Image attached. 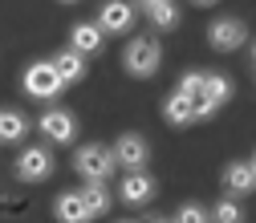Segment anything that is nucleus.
Masks as SVG:
<instances>
[{
    "label": "nucleus",
    "mask_w": 256,
    "mask_h": 223,
    "mask_svg": "<svg viewBox=\"0 0 256 223\" xmlns=\"http://www.w3.org/2000/svg\"><path fill=\"white\" fill-rule=\"evenodd\" d=\"M158 61H163V49H158L154 37H138V41L126 45V53H122V65H126L130 77H154L158 73Z\"/></svg>",
    "instance_id": "f257e3e1"
},
{
    "label": "nucleus",
    "mask_w": 256,
    "mask_h": 223,
    "mask_svg": "<svg viewBox=\"0 0 256 223\" xmlns=\"http://www.w3.org/2000/svg\"><path fill=\"white\" fill-rule=\"evenodd\" d=\"M74 167H78V175H82L86 183H106V179L114 175V154H110L106 146H98V142H90V146L78 150Z\"/></svg>",
    "instance_id": "f03ea898"
},
{
    "label": "nucleus",
    "mask_w": 256,
    "mask_h": 223,
    "mask_svg": "<svg viewBox=\"0 0 256 223\" xmlns=\"http://www.w3.org/2000/svg\"><path fill=\"white\" fill-rule=\"evenodd\" d=\"M20 85H24V93H28V98H37V102H53L57 93L66 89V85L57 81V73H53V65H49V61H33V65L24 69Z\"/></svg>",
    "instance_id": "7ed1b4c3"
},
{
    "label": "nucleus",
    "mask_w": 256,
    "mask_h": 223,
    "mask_svg": "<svg viewBox=\"0 0 256 223\" xmlns=\"http://www.w3.org/2000/svg\"><path fill=\"white\" fill-rule=\"evenodd\" d=\"M248 41V28H244V20H236V16H220V20H212V28H208V45L216 49V53H232V49H240Z\"/></svg>",
    "instance_id": "20e7f679"
},
{
    "label": "nucleus",
    "mask_w": 256,
    "mask_h": 223,
    "mask_svg": "<svg viewBox=\"0 0 256 223\" xmlns=\"http://www.w3.org/2000/svg\"><path fill=\"white\" fill-rule=\"evenodd\" d=\"M228 98H232V81L224 73H204V93L196 102V118H212Z\"/></svg>",
    "instance_id": "39448f33"
},
{
    "label": "nucleus",
    "mask_w": 256,
    "mask_h": 223,
    "mask_svg": "<svg viewBox=\"0 0 256 223\" xmlns=\"http://www.w3.org/2000/svg\"><path fill=\"white\" fill-rule=\"evenodd\" d=\"M16 179L20 183H41V179H49L53 175V154L45 150V146H28L20 158H16Z\"/></svg>",
    "instance_id": "423d86ee"
},
{
    "label": "nucleus",
    "mask_w": 256,
    "mask_h": 223,
    "mask_svg": "<svg viewBox=\"0 0 256 223\" xmlns=\"http://www.w3.org/2000/svg\"><path fill=\"white\" fill-rule=\"evenodd\" d=\"M94 24H98L102 33H130L134 28V4L130 0H106Z\"/></svg>",
    "instance_id": "0eeeda50"
},
{
    "label": "nucleus",
    "mask_w": 256,
    "mask_h": 223,
    "mask_svg": "<svg viewBox=\"0 0 256 223\" xmlns=\"http://www.w3.org/2000/svg\"><path fill=\"white\" fill-rule=\"evenodd\" d=\"M41 134L49 138V142H61V146H66V142H74L78 138V118L70 114V110H45L41 114Z\"/></svg>",
    "instance_id": "6e6552de"
},
{
    "label": "nucleus",
    "mask_w": 256,
    "mask_h": 223,
    "mask_svg": "<svg viewBox=\"0 0 256 223\" xmlns=\"http://www.w3.org/2000/svg\"><path fill=\"white\" fill-rule=\"evenodd\" d=\"M114 167H126V171H142L146 167V138H138V134H122L118 142H114Z\"/></svg>",
    "instance_id": "1a4fd4ad"
},
{
    "label": "nucleus",
    "mask_w": 256,
    "mask_h": 223,
    "mask_svg": "<svg viewBox=\"0 0 256 223\" xmlns=\"http://www.w3.org/2000/svg\"><path fill=\"white\" fill-rule=\"evenodd\" d=\"M49 65H53V73H57L61 85H74V81L86 77V57L78 49H61L57 57H49Z\"/></svg>",
    "instance_id": "9d476101"
},
{
    "label": "nucleus",
    "mask_w": 256,
    "mask_h": 223,
    "mask_svg": "<svg viewBox=\"0 0 256 223\" xmlns=\"http://www.w3.org/2000/svg\"><path fill=\"white\" fill-rule=\"evenodd\" d=\"M154 199V179L146 171H130L122 179V203H130V207H142Z\"/></svg>",
    "instance_id": "9b49d317"
},
{
    "label": "nucleus",
    "mask_w": 256,
    "mask_h": 223,
    "mask_svg": "<svg viewBox=\"0 0 256 223\" xmlns=\"http://www.w3.org/2000/svg\"><path fill=\"white\" fill-rule=\"evenodd\" d=\"M102 41H106V33L94 20H82V24H74L70 28V49H78L82 57H90V53H98L102 49Z\"/></svg>",
    "instance_id": "f8f14e48"
},
{
    "label": "nucleus",
    "mask_w": 256,
    "mask_h": 223,
    "mask_svg": "<svg viewBox=\"0 0 256 223\" xmlns=\"http://www.w3.org/2000/svg\"><path fill=\"white\" fill-rule=\"evenodd\" d=\"M53 215H57L61 223H90V219H94V215L86 211V203H82L78 191H61L57 203H53Z\"/></svg>",
    "instance_id": "ddd939ff"
},
{
    "label": "nucleus",
    "mask_w": 256,
    "mask_h": 223,
    "mask_svg": "<svg viewBox=\"0 0 256 223\" xmlns=\"http://www.w3.org/2000/svg\"><path fill=\"white\" fill-rule=\"evenodd\" d=\"M224 187H228V195H252L256 191V171H252L248 158L244 163H232L228 171H224Z\"/></svg>",
    "instance_id": "4468645a"
},
{
    "label": "nucleus",
    "mask_w": 256,
    "mask_h": 223,
    "mask_svg": "<svg viewBox=\"0 0 256 223\" xmlns=\"http://www.w3.org/2000/svg\"><path fill=\"white\" fill-rule=\"evenodd\" d=\"M138 8L150 16L154 28H175V24H179V8H175V0H138Z\"/></svg>",
    "instance_id": "2eb2a0df"
},
{
    "label": "nucleus",
    "mask_w": 256,
    "mask_h": 223,
    "mask_svg": "<svg viewBox=\"0 0 256 223\" xmlns=\"http://www.w3.org/2000/svg\"><path fill=\"white\" fill-rule=\"evenodd\" d=\"M28 134V118L20 110H0V142H20Z\"/></svg>",
    "instance_id": "dca6fc26"
},
{
    "label": "nucleus",
    "mask_w": 256,
    "mask_h": 223,
    "mask_svg": "<svg viewBox=\"0 0 256 223\" xmlns=\"http://www.w3.org/2000/svg\"><path fill=\"white\" fill-rule=\"evenodd\" d=\"M163 118L171 126H191V122H196V106H191L187 98H179V93H171V98L163 102Z\"/></svg>",
    "instance_id": "f3484780"
},
{
    "label": "nucleus",
    "mask_w": 256,
    "mask_h": 223,
    "mask_svg": "<svg viewBox=\"0 0 256 223\" xmlns=\"http://www.w3.org/2000/svg\"><path fill=\"white\" fill-rule=\"evenodd\" d=\"M78 195H82V203H86V211H90V215H106V211H110L106 183H86V187L78 191Z\"/></svg>",
    "instance_id": "a211bd4d"
},
{
    "label": "nucleus",
    "mask_w": 256,
    "mask_h": 223,
    "mask_svg": "<svg viewBox=\"0 0 256 223\" xmlns=\"http://www.w3.org/2000/svg\"><path fill=\"white\" fill-rule=\"evenodd\" d=\"M208 219H212V223H244V211H240L236 199H220V203L212 207Z\"/></svg>",
    "instance_id": "6ab92c4d"
},
{
    "label": "nucleus",
    "mask_w": 256,
    "mask_h": 223,
    "mask_svg": "<svg viewBox=\"0 0 256 223\" xmlns=\"http://www.w3.org/2000/svg\"><path fill=\"white\" fill-rule=\"evenodd\" d=\"M175 93H179V98H187L191 106H196V102H200V93H204V73H183Z\"/></svg>",
    "instance_id": "aec40b11"
},
{
    "label": "nucleus",
    "mask_w": 256,
    "mask_h": 223,
    "mask_svg": "<svg viewBox=\"0 0 256 223\" xmlns=\"http://www.w3.org/2000/svg\"><path fill=\"white\" fill-rule=\"evenodd\" d=\"M175 223H212V219H208V211L200 203H183L179 215H175Z\"/></svg>",
    "instance_id": "412c9836"
},
{
    "label": "nucleus",
    "mask_w": 256,
    "mask_h": 223,
    "mask_svg": "<svg viewBox=\"0 0 256 223\" xmlns=\"http://www.w3.org/2000/svg\"><path fill=\"white\" fill-rule=\"evenodd\" d=\"M196 4H200V8H208V4H216V0H196Z\"/></svg>",
    "instance_id": "4be33fe9"
},
{
    "label": "nucleus",
    "mask_w": 256,
    "mask_h": 223,
    "mask_svg": "<svg viewBox=\"0 0 256 223\" xmlns=\"http://www.w3.org/2000/svg\"><path fill=\"white\" fill-rule=\"evenodd\" d=\"M150 223H175V219H150Z\"/></svg>",
    "instance_id": "5701e85b"
},
{
    "label": "nucleus",
    "mask_w": 256,
    "mask_h": 223,
    "mask_svg": "<svg viewBox=\"0 0 256 223\" xmlns=\"http://www.w3.org/2000/svg\"><path fill=\"white\" fill-rule=\"evenodd\" d=\"M248 163H252V171H256V154H252V158H248Z\"/></svg>",
    "instance_id": "b1692460"
},
{
    "label": "nucleus",
    "mask_w": 256,
    "mask_h": 223,
    "mask_svg": "<svg viewBox=\"0 0 256 223\" xmlns=\"http://www.w3.org/2000/svg\"><path fill=\"white\" fill-rule=\"evenodd\" d=\"M61 4H78V0H61Z\"/></svg>",
    "instance_id": "393cba45"
}]
</instances>
